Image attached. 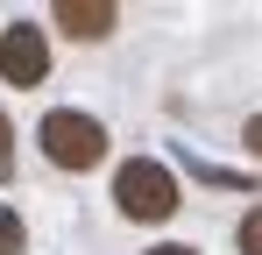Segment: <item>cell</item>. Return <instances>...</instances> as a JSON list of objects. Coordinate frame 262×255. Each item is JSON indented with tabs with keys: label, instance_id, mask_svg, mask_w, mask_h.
Segmentation results:
<instances>
[{
	"label": "cell",
	"instance_id": "8992f818",
	"mask_svg": "<svg viewBox=\"0 0 262 255\" xmlns=\"http://www.w3.org/2000/svg\"><path fill=\"white\" fill-rule=\"evenodd\" d=\"M241 255H262V206L241 220Z\"/></svg>",
	"mask_w": 262,
	"mask_h": 255
},
{
	"label": "cell",
	"instance_id": "52a82bcc",
	"mask_svg": "<svg viewBox=\"0 0 262 255\" xmlns=\"http://www.w3.org/2000/svg\"><path fill=\"white\" fill-rule=\"evenodd\" d=\"M14 177V128H7V114H0V184Z\"/></svg>",
	"mask_w": 262,
	"mask_h": 255
},
{
	"label": "cell",
	"instance_id": "6da1fadb",
	"mask_svg": "<svg viewBox=\"0 0 262 255\" xmlns=\"http://www.w3.org/2000/svg\"><path fill=\"white\" fill-rule=\"evenodd\" d=\"M114 206L128 213V220H170V213H177V177H170V163L128 156V163L114 170Z\"/></svg>",
	"mask_w": 262,
	"mask_h": 255
},
{
	"label": "cell",
	"instance_id": "5b68a950",
	"mask_svg": "<svg viewBox=\"0 0 262 255\" xmlns=\"http://www.w3.org/2000/svg\"><path fill=\"white\" fill-rule=\"evenodd\" d=\"M29 248V234H21V213L14 206H0V255H21Z\"/></svg>",
	"mask_w": 262,
	"mask_h": 255
},
{
	"label": "cell",
	"instance_id": "ba28073f",
	"mask_svg": "<svg viewBox=\"0 0 262 255\" xmlns=\"http://www.w3.org/2000/svg\"><path fill=\"white\" fill-rule=\"evenodd\" d=\"M241 142H248V156H262V114H255L248 128H241Z\"/></svg>",
	"mask_w": 262,
	"mask_h": 255
},
{
	"label": "cell",
	"instance_id": "9c48e42d",
	"mask_svg": "<svg viewBox=\"0 0 262 255\" xmlns=\"http://www.w3.org/2000/svg\"><path fill=\"white\" fill-rule=\"evenodd\" d=\"M149 255H199V248H177V241H163V248H149Z\"/></svg>",
	"mask_w": 262,
	"mask_h": 255
},
{
	"label": "cell",
	"instance_id": "277c9868",
	"mask_svg": "<svg viewBox=\"0 0 262 255\" xmlns=\"http://www.w3.org/2000/svg\"><path fill=\"white\" fill-rule=\"evenodd\" d=\"M64 36H78V42H99L121 14H114V0H57V14H50Z\"/></svg>",
	"mask_w": 262,
	"mask_h": 255
},
{
	"label": "cell",
	"instance_id": "7a4b0ae2",
	"mask_svg": "<svg viewBox=\"0 0 262 255\" xmlns=\"http://www.w3.org/2000/svg\"><path fill=\"white\" fill-rule=\"evenodd\" d=\"M36 142H43V156H50L57 170H92L99 156H106V128L92 121V114H78V107H57V114H43Z\"/></svg>",
	"mask_w": 262,
	"mask_h": 255
},
{
	"label": "cell",
	"instance_id": "3957f363",
	"mask_svg": "<svg viewBox=\"0 0 262 255\" xmlns=\"http://www.w3.org/2000/svg\"><path fill=\"white\" fill-rule=\"evenodd\" d=\"M0 78H7V85H43L50 78V42H43L36 22L0 29Z\"/></svg>",
	"mask_w": 262,
	"mask_h": 255
}]
</instances>
